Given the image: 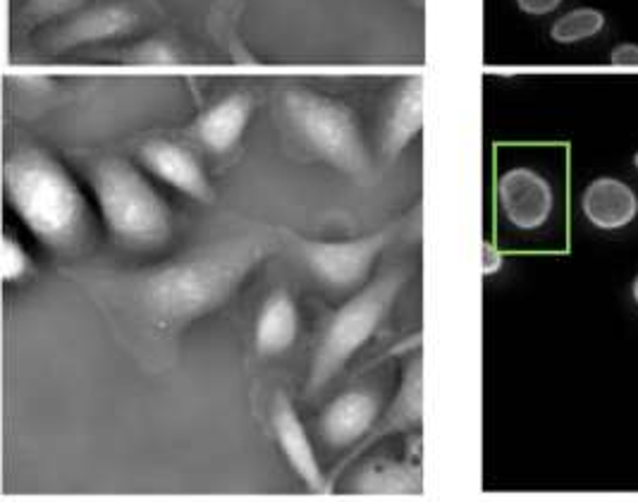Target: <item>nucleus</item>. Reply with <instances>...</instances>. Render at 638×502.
Here are the masks:
<instances>
[{"label": "nucleus", "instance_id": "f257e3e1", "mask_svg": "<svg viewBox=\"0 0 638 502\" xmlns=\"http://www.w3.org/2000/svg\"><path fill=\"white\" fill-rule=\"evenodd\" d=\"M5 198L31 235L53 252H79L91 235L87 198L73 175L43 149H20L3 168Z\"/></svg>", "mask_w": 638, "mask_h": 502}, {"label": "nucleus", "instance_id": "f03ea898", "mask_svg": "<svg viewBox=\"0 0 638 502\" xmlns=\"http://www.w3.org/2000/svg\"><path fill=\"white\" fill-rule=\"evenodd\" d=\"M254 240H232L158 268L141 280L144 305L165 323H189L220 309L264 261Z\"/></svg>", "mask_w": 638, "mask_h": 502}, {"label": "nucleus", "instance_id": "7ed1b4c3", "mask_svg": "<svg viewBox=\"0 0 638 502\" xmlns=\"http://www.w3.org/2000/svg\"><path fill=\"white\" fill-rule=\"evenodd\" d=\"M99 214L115 240L127 247H163L173 235V211L144 172L123 158H105L93 168Z\"/></svg>", "mask_w": 638, "mask_h": 502}, {"label": "nucleus", "instance_id": "20e7f679", "mask_svg": "<svg viewBox=\"0 0 638 502\" xmlns=\"http://www.w3.org/2000/svg\"><path fill=\"white\" fill-rule=\"evenodd\" d=\"M405 283L407 275L401 271L381 273L363 283L345 305L333 311L311 359L309 392L321 390L373 340V335L393 311Z\"/></svg>", "mask_w": 638, "mask_h": 502}, {"label": "nucleus", "instance_id": "39448f33", "mask_svg": "<svg viewBox=\"0 0 638 502\" xmlns=\"http://www.w3.org/2000/svg\"><path fill=\"white\" fill-rule=\"evenodd\" d=\"M292 130L314 154L335 170L361 178L369 172V149L357 113L328 93L292 87L282 93Z\"/></svg>", "mask_w": 638, "mask_h": 502}, {"label": "nucleus", "instance_id": "423d86ee", "mask_svg": "<svg viewBox=\"0 0 638 502\" xmlns=\"http://www.w3.org/2000/svg\"><path fill=\"white\" fill-rule=\"evenodd\" d=\"M397 228L375 230L371 235L352 240H304L290 235L294 252L304 266L333 289H354L369 283L381 254L393 244Z\"/></svg>", "mask_w": 638, "mask_h": 502}, {"label": "nucleus", "instance_id": "0eeeda50", "mask_svg": "<svg viewBox=\"0 0 638 502\" xmlns=\"http://www.w3.org/2000/svg\"><path fill=\"white\" fill-rule=\"evenodd\" d=\"M385 412L383 397L371 388H349L340 392L333 402L326 407L318 422V430L328 448L349 450L359 448L361 442L373 434Z\"/></svg>", "mask_w": 638, "mask_h": 502}, {"label": "nucleus", "instance_id": "6e6552de", "mask_svg": "<svg viewBox=\"0 0 638 502\" xmlns=\"http://www.w3.org/2000/svg\"><path fill=\"white\" fill-rule=\"evenodd\" d=\"M270 424H273V436L280 454L290 464V469L297 474L299 481L309 488L311 493H330V484L321 462H318L314 442L309 434H306L302 416L294 410L288 395L278 392L273 412H270Z\"/></svg>", "mask_w": 638, "mask_h": 502}, {"label": "nucleus", "instance_id": "1a4fd4ad", "mask_svg": "<svg viewBox=\"0 0 638 502\" xmlns=\"http://www.w3.org/2000/svg\"><path fill=\"white\" fill-rule=\"evenodd\" d=\"M498 198L507 220L516 230H538L552 214V186L540 172L512 168L498 180Z\"/></svg>", "mask_w": 638, "mask_h": 502}, {"label": "nucleus", "instance_id": "9d476101", "mask_svg": "<svg viewBox=\"0 0 638 502\" xmlns=\"http://www.w3.org/2000/svg\"><path fill=\"white\" fill-rule=\"evenodd\" d=\"M139 158L153 178H158L173 190L192 196L196 202H210L213 184L208 175L184 146L168 142V139H151L139 149Z\"/></svg>", "mask_w": 638, "mask_h": 502}, {"label": "nucleus", "instance_id": "9b49d317", "mask_svg": "<svg viewBox=\"0 0 638 502\" xmlns=\"http://www.w3.org/2000/svg\"><path fill=\"white\" fill-rule=\"evenodd\" d=\"M252 93L232 91L199 115L194 132L204 149H208L210 154L222 156L242 142L246 127L252 123Z\"/></svg>", "mask_w": 638, "mask_h": 502}, {"label": "nucleus", "instance_id": "f8f14e48", "mask_svg": "<svg viewBox=\"0 0 638 502\" xmlns=\"http://www.w3.org/2000/svg\"><path fill=\"white\" fill-rule=\"evenodd\" d=\"M299 307L288 289H276L264 299L254 321V349L270 359L290 352L299 337Z\"/></svg>", "mask_w": 638, "mask_h": 502}, {"label": "nucleus", "instance_id": "ddd939ff", "mask_svg": "<svg viewBox=\"0 0 638 502\" xmlns=\"http://www.w3.org/2000/svg\"><path fill=\"white\" fill-rule=\"evenodd\" d=\"M423 132V77L411 75L399 81L387 103L383 123V149L397 158L417 142Z\"/></svg>", "mask_w": 638, "mask_h": 502}, {"label": "nucleus", "instance_id": "4468645a", "mask_svg": "<svg viewBox=\"0 0 638 502\" xmlns=\"http://www.w3.org/2000/svg\"><path fill=\"white\" fill-rule=\"evenodd\" d=\"M139 27V15L127 5H101L87 10L79 17L69 20L55 34V49H75V46L109 43L125 39Z\"/></svg>", "mask_w": 638, "mask_h": 502}, {"label": "nucleus", "instance_id": "2eb2a0df", "mask_svg": "<svg viewBox=\"0 0 638 502\" xmlns=\"http://www.w3.org/2000/svg\"><path fill=\"white\" fill-rule=\"evenodd\" d=\"M421 402H423V366H421V355L413 352L393 404L383 412L381 422H378V426L373 428V434L366 438L359 448L352 450V458H357V454H361L363 450L378 446V442L387 436L407 434V430L411 428H419L421 407H423Z\"/></svg>", "mask_w": 638, "mask_h": 502}, {"label": "nucleus", "instance_id": "dca6fc26", "mask_svg": "<svg viewBox=\"0 0 638 502\" xmlns=\"http://www.w3.org/2000/svg\"><path fill=\"white\" fill-rule=\"evenodd\" d=\"M582 208L598 230H622L638 216V198L629 184L617 178H598L586 186Z\"/></svg>", "mask_w": 638, "mask_h": 502}, {"label": "nucleus", "instance_id": "f3484780", "mask_svg": "<svg viewBox=\"0 0 638 502\" xmlns=\"http://www.w3.org/2000/svg\"><path fill=\"white\" fill-rule=\"evenodd\" d=\"M352 490L359 495H419L421 469L417 464H401L393 460H373L363 464L352 481Z\"/></svg>", "mask_w": 638, "mask_h": 502}, {"label": "nucleus", "instance_id": "a211bd4d", "mask_svg": "<svg viewBox=\"0 0 638 502\" xmlns=\"http://www.w3.org/2000/svg\"><path fill=\"white\" fill-rule=\"evenodd\" d=\"M605 27V15L596 8H576L572 13L562 15L560 20L552 22L550 39L558 43H576L586 41Z\"/></svg>", "mask_w": 638, "mask_h": 502}, {"label": "nucleus", "instance_id": "6ab92c4d", "mask_svg": "<svg viewBox=\"0 0 638 502\" xmlns=\"http://www.w3.org/2000/svg\"><path fill=\"white\" fill-rule=\"evenodd\" d=\"M31 256L22 247V242L13 235H5L3 244H0V275L3 283H20L31 273Z\"/></svg>", "mask_w": 638, "mask_h": 502}, {"label": "nucleus", "instance_id": "aec40b11", "mask_svg": "<svg viewBox=\"0 0 638 502\" xmlns=\"http://www.w3.org/2000/svg\"><path fill=\"white\" fill-rule=\"evenodd\" d=\"M87 0H27L22 15L31 22H43L53 17H63L67 13H75Z\"/></svg>", "mask_w": 638, "mask_h": 502}, {"label": "nucleus", "instance_id": "412c9836", "mask_svg": "<svg viewBox=\"0 0 638 502\" xmlns=\"http://www.w3.org/2000/svg\"><path fill=\"white\" fill-rule=\"evenodd\" d=\"M132 55L135 63H144V65H173L177 63V51L168 41L153 39L137 46V49L129 53Z\"/></svg>", "mask_w": 638, "mask_h": 502}, {"label": "nucleus", "instance_id": "4be33fe9", "mask_svg": "<svg viewBox=\"0 0 638 502\" xmlns=\"http://www.w3.org/2000/svg\"><path fill=\"white\" fill-rule=\"evenodd\" d=\"M562 3H564V0H516L519 10H522V13H526V15H534V17L550 15Z\"/></svg>", "mask_w": 638, "mask_h": 502}, {"label": "nucleus", "instance_id": "5701e85b", "mask_svg": "<svg viewBox=\"0 0 638 502\" xmlns=\"http://www.w3.org/2000/svg\"><path fill=\"white\" fill-rule=\"evenodd\" d=\"M502 268V254L490 242H483V275L490 278Z\"/></svg>", "mask_w": 638, "mask_h": 502}, {"label": "nucleus", "instance_id": "b1692460", "mask_svg": "<svg viewBox=\"0 0 638 502\" xmlns=\"http://www.w3.org/2000/svg\"><path fill=\"white\" fill-rule=\"evenodd\" d=\"M610 61L614 65H638V46L636 43H622L612 51Z\"/></svg>", "mask_w": 638, "mask_h": 502}, {"label": "nucleus", "instance_id": "393cba45", "mask_svg": "<svg viewBox=\"0 0 638 502\" xmlns=\"http://www.w3.org/2000/svg\"><path fill=\"white\" fill-rule=\"evenodd\" d=\"M631 292H634V299H636V305H638V275H636V280H634Z\"/></svg>", "mask_w": 638, "mask_h": 502}, {"label": "nucleus", "instance_id": "a878e982", "mask_svg": "<svg viewBox=\"0 0 638 502\" xmlns=\"http://www.w3.org/2000/svg\"><path fill=\"white\" fill-rule=\"evenodd\" d=\"M634 166H636V170H638V151H636V156H634Z\"/></svg>", "mask_w": 638, "mask_h": 502}]
</instances>
